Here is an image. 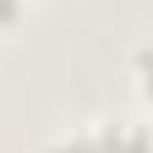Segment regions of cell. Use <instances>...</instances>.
I'll return each mask as SVG.
<instances>
[{"label": "cell", "instance_id": "obj_1", "mask_svg": "<svg viewBox=\"0 0 153 153\" xmlns=\"http://www.w3.org/2000/svg\"><path fill=\"white\" fill-rule=\"evenodd\" d=\"M82 153H153V131L137 120H99L82 126Z\"/></svg>", "mask_w": 153, "mask_h": 153}, {"label": "cell", "instance_id": "obj_2", "mask_svg": "<svg viewBox=\"0 0 153 153\" xmlns=\"http://www.w3.org/2000/svg\"><path fill=\"white\" fill-rule=\"evenodd\" d=\"M131 76H137L142 99H153V38H148V44H137V49H131Z\"/></svg>", "mask_w": 153, "mask_h": 153}, {"label": "cell", "instance_id": "obj_3", "mask_svg": "<svg viewBox=\"0 0 153 153\" xmlns=\"http://www.w3.org/2000/svg\"><path fill=\"white\" fill-rule=\"evenodd\" d=\"M16 16H22V0H0V27H11Z\"/></svg>", "mask_w": 153, "mask_h": 153}]
</instances>
